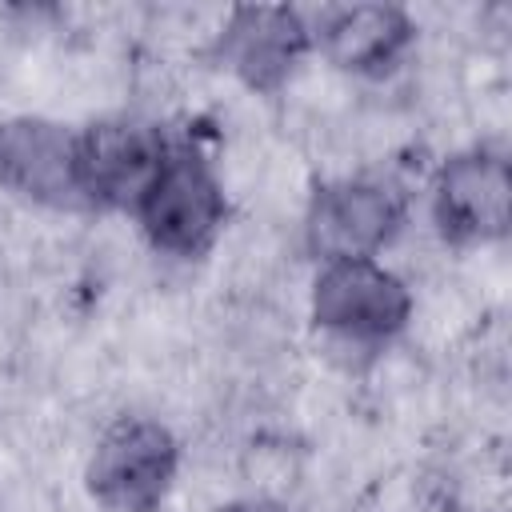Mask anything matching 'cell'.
Returning a JSON list of instances; mask_svg holds the SVG:
<instances>
[{
  "instance_id": "7a4b0ae2",
  "label": "cell",
  "mask_w": 512,
  "mask_h": 512,
  "mask_svg": "<svg viewBox=\"0 0 512 512\" xmlns=\"http://www.w3.org/2000/svg\"><path fill=\"white\" fill-rule=\"evenodd\" d=\"M176 472L180 440L172 428L152 416H120L100 432L84 464V484L108 512H156L168 500Z\"/></svg>"
},
{
  "instance_id": "30bf717a",
  "label": "cell",
  "mask_w": 512,
  "mask_h": 512,
  "mask_svg": "<svg viewBox=\"0 0 512 512\" xmlns=\"http://www.w3.org/2000/svg\"><path fill=\"white\" fill-rule=\"evenodd\" d=\"M216 512H288V508L280 500H272V496H236V500L220 504Z\"/></svg>"
},
{
  "instance_id": "3957f363",
  "label": "cell",
  "mask_w": 512,
  "mask_h": 512,
  "mask_svg": "<svg viewBox=\"0 0 512 512\" xmlns=\"http://www.w3.org/2000/svg\"><path fill=\"white\" fill-rule=\"evenodd\" d=\"M408 200L376 176H340L320 184L304 208V248L324 260H380L404 232Z\"/></svg>"
},
{
  "instance_id": "8992f818",
  "label": "cell",
  "mask_w": 512,
  "mask_h": 512,
  "mask_svg": "<svg viewBox=\"0 0 512 512\" xmlns=\"http://www.w3.org/2000/svg\"><path fill=\"white\" fill-rule=\"evenodd\" d=\"M168 140L132 116H104L76 132V184L84 208H128L156 176Z\"/></svg>"
},
{
  "instance_id": "9c48e42d",
  "label": "cell",
  "mask_w": 512,
  "mask_h": 512,
  "mask_svg": "<svg viewBox=\"0 0 512 512\" xmlns=\"http://www.w3.org/2000/svg\"><path fill=\"white\" fill-rule=\"evenodd\" d=\"M416 44V20L400 4H340L312 20V48L340 72L384 76Z\"/></svg>"
},
{
  "instance_id": "52a82bcc",
  "label": "cell",
  "mask_w": 512,
  "mask_h": 512,
  "mask_svg": "<svg viewBox=\"0 0 512 512\" xmlns=\"http://www.w3.org/2000/svg\"><path fill=\"white\" fill-rule=\"evenodd\" d=\"M312 52V20L288 4H240L216 28L220 64L252 92H276Z\"/></svg>"
},
{
  "instance_id": "ba28073f",
  "label": "cell",
  "mask_w": 512,
  "mask_h": 512,
  "mask_svg": "<svg viewBox=\"0 0 512 512\" xmlns=\"http://www.w3.org/2000/svg\"><path fill=\"white\" fill-rule=\"evenodd\" d=\"M0 188L36 208H84L76 184V132L48 116L0 120Z\"/></svg>"
},
{
  "instance_id": "6da1fadb",
  "label": "cell",
  "mask_w": 512,
  "mask_h": 512,
  "mask_svg": "<svg viewBox=\"0 0 512 512\" xmlns=\"http://www.w3.org/2000/svg\"><path fill=\"white\" fill-rule=\"evenodd\" d=\"M132 216L156 252L196 260L224 232L228 196L212 160L196 144L168 140V152L148 188L140 192V200L132 204Z\"/></svg>"
},
{
  "instance_id": "277c9868",
  "label": "cell",
  "mask_w": 512,
  "mask_h": 512,
  "mask_svg": "<svg viewBox=\"0 0 512 512\" xmlns=\"http://www.w3.org/2000/svg\"><path fill=\"white\" fill-rule=\"evenodd\" d=\"M320 332L348 344H384L412 320V288L384 260H324L308 288Z\"/></svg>"
},
{
  "instance_id": "5b68a950",
  "label": "cell",
  "mask_w": 512,
  "mask_h": 512,
  "mask_svg": "<svg viewBox=\"0 0 512 512\" xmlns=\"http://www.w3.org/2000/svg\"><path fill=\"white\" fill-rule=\"evenodd\" d=\"M428 212L448 244L476 248L508 236L512 224V168L496 148L452 152L428 188Z\"/></svg>"
}]
</instances>
